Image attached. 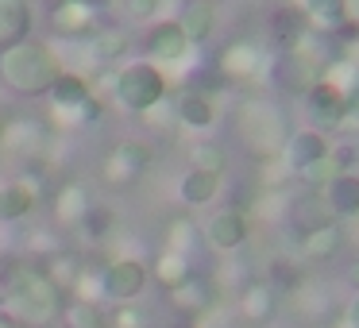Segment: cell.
I'll list each match as a JSON object with an SVG mask.
<instances>
[{"label": "cell", "mask_w": 359, "mask_h": 328, "mask_svg": "<svg viewBox=\"0 0 359 328\" xmlns=\"http://www.w3.org/2000/svg\"><path fill=\"white\" fill-rule=\"evenodd\" d=\"M43 274H47V278L55 282L58 289H70V286H78V278L86 274V266H81V259H78V255H70V251H58V255L50 259V266H47Z\"/></svg>", "instance_id": "obj_28"}, {"label": "cell", "mask_w": 359, "mask_h": 328, "mask_svg": "<svg viewBox=\"0 0 359 328\" xmlns=\"http://www.w3.org/2000/svg\"><path fill=\"white\" fill-rule=\"evenodd\" d=\"M340 243H344L340 224L328 220V224H320V228L302 232V259H309V263H328V259L340 251Z\"/></svg>", "instance_id": "obj_17"}, {"label": "cell", "mask_w": 359, "mask_h": 328, "mask_svg": "<svg viewBox=\"0 0 359 328\" xmlns=\"http://www.w3.org/2000/svg\"><path fill=\"white\" fill-rule=\"evenodd\" d=\"M182 328H201V324H182Z\"/></svg>", "instance_id": "obj_43"}, {"label": "cell", "mask_w": 359, "mask_h": 328, "mask_svg": "<svg viewBox=\"0 0 359 328\" xmlns=\"http://www.w3.org/2000/svg\"><path fill=\"white\" fill-rule=\"evenodd\" d=\"M27 247H35V251H58V243H55V235H50V232H35V235H27Z\"/></svg>", "instance_id": "obj_38"}, {"label": "cell", "mask_w": 359, "mask_h": 328, "mask_svg": "<svg viewBox=\"0 0 359 328\" xmlns=\"http://www.w3.org/2000/svg\"><path fill=\"white\" fill-rule=\"evenodd\" d=\"M112 220H116V217H112V209H104V205H93V209L81 217L78 228L89 235V240H104V235L112 232Z\"/></svg>", "instance_id": "obj_33"}, {"label": "cell", "mask_w": 359, "mask_h": 328, "mask_svg": "<svg viewBox=\"0 0 359 328\" xmlns=\"http://www.w3.org/2000/svg\"><path fill=\"white\" fill-rule=\"evenodd\" d=\"M124 12H128V20H135V24H147V20H155L158 0H124Z\"/></svg>", "instance_id": "obj_35"}, {"label": "cell", "mask_w": 359, "mask_h": 328, "mask_svg": "<svg viewBox=\"0 0 359 328\" xmlns=\"http://www.w3.org/2000/svg\"><path fill=\"white\" fill-rule=\"evenodd\" d=\"M89 209H93V197H89V189L78 186V182H70V186H62L55 193V220L62 228H78Z\"/></svg>", "instance_id": "obj_18"}, {"label": "cell", "mask_w": 359, "mask_h": 328, "mask_svg": "<svg viewBox=\"0 0 359 328\" xmlns=\"http://www.w3.org/2000/svg\"><path fill=\"white\" fill-rule=\"evenodd\" d=\"M124 50H128L124 27H97V32L89 35V55H93L97 62H116V58H124Z\"/></svg>", "instance_id": "obj_25"}, {"label": "cell", "mask_w": 359, "mask_h": 328, "mask_svg": "<svg viewBox=\"0 0 359 328\" xmlns=\"http://www.w3.org/2000/svg\"><path fill=\"white\" fill-rule=\"evenodd\" d=\"M305 97H309V120L317 124V132L320 128H340V120L348 116V97H344L332 81L317 78Z\"/></svg>", "instance_id": "obj_8"}, {"label": "cell", "mask_w": 359, "mask_h": 328, "mask_svg": "<svg viewBox=\"0 0 359 328\" xmlns=\"http://www.w3.org/2000/svg\"><path fill=\"white\" fill-rule=\"evenodd\" d=\"M66 328H109V317L97 301H70L66 305Z\"/></svg>", "instance_id": "obj_32"}, {"label": "cell", "mask_w": 359, "mask_h": 328, "mask_svg": "<svg viewBox=\"0 0 359 328\" xmlns=\"http://www.w3.org/2000/svg\"><path fill=\"white\" fill-rule=\"evenodd\" d=\"M58 74H62V62H58V55L47 43L24 39V43H16V47L0 50V81L8 89H16V93H24V97L47 93Z\"/></svg>", "instance_id": "obj_2"}, {"label": "cell", "mask_w": 359, "mask_h": 328, "mask_svg": "<svg viewBox=\"0 0 359 328\" xmlns=\"http://www.w3.org/2000/svg\"><path fill=\"white\" fill-rule=\"evenodd\" d=\"M189 163H194V170L220 178V174H224V166H228V155H224V147H220V143H194Z\"/></svg>", "instance_id": "obj_31"}, {"label": "cell", "mask_w": 359, "mask_h": 328, "mask_svg": "<svg viewBox=\"0 0 359 328\" xmlns=\"http://www.w3.org/2000/svg\"><path fill=\"white\" fill-rule=\"evenodd\" d=\"M271 39L278 43L282 50H290V47H297V43L309 39V16H305L302 4H282V8H274Z\"/></svg>", "instance_id": "obj_11"}, {"label": "cell", "mask_w": 359, "mask_h": 328, "mask_svg": "<svg viewBox=\"0 0 359 328\" xmlns=\"http://www.w3.org/2000/svg\"><path fill=\"white\" fill-rule=\"evenodd\" d=\"M336 328H359V294L351 297V305L344 309V320H340Z\"/></svg>", "instance_id": "obj_39"}, {"label": "cell", "mask_w": 359, "mask_h": 328, "mask_svg": "<svg viewBox=\"0 0 359 328\" xmlns=\"http://www.w3.org/2000/svg\"><path fill=\"white\" fill-rule=\"evenodd\" d=\"M328 151H332V147H328L325 132H317V128H302V132H290L286 147H282V158H286V166L294 174H302L305 166L320 163Z\"/></svg>", "instance_id": "obj_10"}, {"label": "cell", "mask_w": 359, "mask_h": 328, "mask_svg": "<svg viewBox=\"0 0 359 328\" xmlns=\"http://www.w3.org/2000/svg\"><path fill=\"white\" fill-rule=\"evenodd\" d=\"M101 101H97V93L93 97H86V101L78 104V109H74V120H78V124H97V120H101ZM58 116H62V112H58Z\"/></svg>", "instance_id": "obj_36"}, {"label": "cell", "mask_w": 359, "mask_h": 328, "mask_svg": "<svg viewBox=\"0 0 359 328\" xmlns=\"http://www.w3.org/2000/svg\"><path fill=\"white\" fill-rule=\"evenodd\" d=\"M189 274H194V271H189V259H186V255H178V251H166V255L155 263V278L163 282V286L170 289V294L189 278Z\"/></svg>", "instance_id": "obj_30"}, {"label": "cell", "mask_w": 359, "mask_h": 328, "mask_svg": "<svg viewBox=\"0 0 359 328\" xmlns=\"http://www.w3.org/2000/svg\"><path fill=\"white\" fill-rule=\"evenodd\" d=\"M178 27H182L189 47H194V43H205L217 32V4H212V0H194V4H186L182 16H178Z\"/></svg>", "instance_id": "obj_16"}, {"label": "cell", "mask_w": 359, "mask_h": 328, "mask_svg": "<svg viewBox=\"0 0 359 328\" xmlns=\"http://www.w3.org/2000/svg\"><path fill=\"white\" fill-rule=\"evenodd\" d=\"M302 4L305 16H309V27H320V32H351V12L348 0H294Z\"/></svg>", "instance_id": "obj_14"}, {"label": "cell", "mask_w": 359, "mask_h": 328, "mask_svg": "<svg viewBox=\"0 0 359 328\" xmlns=\"http://www.w3.org/2000/svg\"><path fill=\"white\" fill-rule=\"evenodd\" d=\"M271 81L278 93H309V86L317 81V62H313L309 47L297 43V47L282 50L278 58L271 62Z\"/></svg>", "instance_id": "obj_5"}, {"label": "cell", "mask_w": 359, "mask_h": 328, "mask_svg": "<svg viewBox=\"0 0 359 328\" xmlns=\"http://www.w3.org/2000/svg\"><path fill=\"white\" fill-rule=\"evenodd\" d=\"M0 309L16 317L24 328H47L62 317V289L47 278L43 271L16 263H0Z\"/></svg>", "instance_id": "obj_1"}, {"label": "cell", "mask_w": 359, "mask_h": 328, "mask_svg": "<svg viewBox=\"0 0 359 328\" xmlns=\"http://www.w3.org/2000/svg\"><path fill=\"white\" fill-rule=\"evenodd\" d=\"M189 243H194V224H189V220H174L166 247H170V251H178V255H186V251H189Z\"/></svg>", "instance_id": "obj_34"}, {"label": "cell", "mask_w": 359, "mask_h": 328, "mask_svg": "<svg viewBox=\"0 0 359 328\" xmlns=\"http://www.w3.org/2000/svg\"><path fill=\"white\" fill-rule=\"evenodd\" d=\"M8 139V124H4V116H0V143Z\"/></svg>", "instance_id": "obj_42"}, {"label": "cell", "mask_w": 359, "mask_h": 328, "mask_svg": "<svg viewBox=\"0 0 359 328\" xmlns=\"http://www.w3.org/2000/svg\"><path fill=\"white\" fill-rule=\"evenodd\" d=\"M220 74L224 78H236V81H243V78H255L259 70H263V55H259L251 43H232V47L220 55Z\"/></svg>", "instance_id": "obj_19"}, {"label": "cell", "mask_w": 359, "mask_h": 328, "mask_svg": "<svg viewBox=\"0 0 359 328\" xmlns=\"http://www.w3.org/2000/svg\"><path fill=\"white\" fill-rule=\"evenodd\" d=\"M217 189H220V178L201 174V170L182 174V182H178V197H182L186 205H209L212 197H217Z\"/></svg>", "instance_id": "obj_27"}, {"label": "cell", "mask_w": 359, "mask_h": 328, "mask_svg": "<svg viewBox=\"0 0 359 328\" xmlns=\"http://www.w3.org/2000/svg\"><path fill=\"white\" fill-rule=\"evenodd\" d=\"M0 328H24V324H20V320H16V317H8V313L0 309Z\"/></svg>", "instance_id": "obj_41"}, {"label": "cell", "mask_w": 359, "mask_h": 328, "mask_svg": "<svg viewBox=\"0 0 359 328\" xmlns=\"http://www.w3.org/2000/svg\"><path fill=\"white\" fill-rule=\"evenodd\" d=\"M147 163H151V147H147V143L124 139V143L112 147L109 163H104V178L116 182V186H120V182H132V178H140V174L147 170Z\"/></svg>", "instance_id": "obj_9"}, {"label": "cell", "mask_w": 359, "mask_h": 328, "mask_svg": "<svg viewBox=\"0 0 359 328\" xmlns=\"http://www.w3.org/2000/svg\"><path fill=\"white\" fill-rule=\"evenodd\" d=\"M116 328H143V313L140 309H120L116 313Z\"/></svg>", "instance_id": "obj_37"}, {"label": "cell", "mask_w": 359, "mask_h": 328, "mask_svg": "<svg viewBox=\"0 0 359 328\" xmlns=\"http://www.w3.org/2000/svg\"><path fill=\"white\" fill-rule=\"evenodd\" d=\"M248 235H251V212L240 209V205L217 209V217H209V224H205V240L217 251H236Z\"/></svg>", "instance_id": "obj_7"}, {"label": "cell", "mask_w": 359, "mask_h": 328, "mask_svg": "<svg viewBox=\"0 0 359 328\" xmlns=\"http://www.w3.org/2000/svg\"><path fill=\"white\" fill-rule=\"evenodd\" d=\"M74 4H81V8H89V12H101V8H109L112 0H74Z\"/></svg>", "instance_id": "obj_40"}, {"label": "cell", "mask_w": 359, "mask_h": 328, "mask_svg": "<svg viewBox=\"0 0 359 328\" xmlns=\"http://www.w3.org/2000/svg\"><path fill=\"white\" fill-rule=\"evenodd\" d=\"M174 301L189 313H201V309H209V301H212V286L205 278H197V274H189V278L174 289Z\"/></svg>", "instance_id": "obj_29"}, {"label": "cell", "mask_w": 359, "mask_h": 328, "mask_svg": "<svg viewBox=\"0 0 359 328\" xmlns=\"http://www.w3.org/2000/svg\"><path fill=\"white\" fill-rule=\"evenodd\" d=\"M50 20H55V27L62 35H93V20L97 12L81 8V4H74V0H62V4H55V12H50Z\"/></svg>", "instance_id": "obj_24"}, {"label": "cell", "mask_w": 359, "mask_h": 328, "mask_svg": "<svg viewBox=\"0 0 359 328\" xmlns=\"http://www.w3.org/2000/svg\"><path fill=\"white\" fill-rule=\"evenodd\" d=\"M236 132H240V143L248 147V155L259 158V163L278 158L282 147H286V139H290L282 109L271 101H263V97H251V101L240 104V112H236Z\"/></svg>", "instance_id": "obj_3"}, {"label": "cell", "mask_w": 359, "mask_h": 328, "mask_svg": "<svg viewBox=\"0 0 359 328\" xmlns=\"http://www.w3.org/2000/svg\"><path fill=\"white\" fill-rule=\"evenodd\" d=\"M351 274H355V282H359V266H355V271H351Z\"/></svg>", "instance_id": "obj_44"}, {"label": "cell", "mask_w": 359, "mask_h": 328, "mask_svg": "<svg viewBox=\"0 0 359 328\" xmlns=\"http://www.w3.org/2000/svg\"><path fill=\"white\" fill-rule=\"evenodd\" d=\"M178 124L186 128V132H209V128L217 124V104L205 93H186L178 101Z\"/></svg>", "instance_id": "obj_23"}, {"label": "cell", "mask_w": 359, "mask_h": 328, "mask_svg": "<svg viewBox=\"0 0 359 328\" xmlns=\"http://www.w3.org/2000/svg\"><path fill=\"white\" fill-rule=\"evenodd\" d=\"M274 305H278V297H274V286H266V282H259V286H248V294L240 297L243 320H255V324L271 320Z\"/></svg>", "instance_id": "obj_26"}, {"label": "cell", "mask_w": 359, "mask_h": 328, "mask_svg": "<svg viewBox=\"0 0 359 328\" xmlns=\"http://www.w3.org/2000/svg\"><path fill=\"white\" fill-rule=\"evenodd\" d=\"M147 50L158 62H178V58H186L189 43H186V35H182L178 20H158L147 32Z\"/></svg>", "instance_id": "obj_12"}, {"label": "cell", "mask_w": 359, "mask_h": 328, "mask_svg": "<svg viewBox=\"0 0 359 328\" xmlns=\"http://www.w3.org/2000/svg\"><path fill=\"white\" fill-rule=\"evenodd\" d=\"M32 39V8L27 0H0V50Z\"/></svg>", "instance_id": "obj_13"}, {"label": "cell", "mask_w": 359, "mask_h": 328, "mask_svg": "<svg viewBox=\"0 0 359 328\" xmlns=\"http://www.w3.org/2000/svg\"><path fill=\"white\" fill-rule=\"evenodd\" d=\"M147 289V266L140 259H116L101 271V294L112 297V301H132Z\"/></svg>", "instance_id": "obj_6"}, {"label": "cell", "mask_w": 359, "mask_h": 328, "mask_svg": "<svg viewBox=\"0 0 359 328\" xmlns=\"http://www.w3.org/2000/svg\"><path fill=\"white\" fill-rule=\"evenodd\" d=\"M35 209V182H8L0 186V224L24 220Z\"/></svg>", "instance_id": "obj_20"}, {"label": "cell", "mask_w": 359, "mask_h": 328, "mask_svg": "<svg viewBox=\"0 0 359 328\" xmlns=\"http://www.w3.org/2000/svg\"><path fill=\"white\" fill-rule=\"evenodd\" d=\"M351 163H355V151H351V147H336V151H328L320 163L305 166L297 178H302L305 186H313V189H328L336 178H340V174H348Z\"/></svg>", "instance_id": "obj_15"}, {"label": "cell", "mask_w": 359, "mask_h": 328, "mask_svg": "<svg viewBox=\"0 0 359 328\" xmlns=\"http://www.w3.org/2000/svg\"><path fill=\"white\" fill-rule=\"evenodd\" d=\"M47 93H50V101H55V109H58V112H74L81 101H86V97H93V86H89V81L81 78V74L62 70V74L55 78V86L47 89Z\"/></svg>", "instance_id": "obj_21"}, {"label": "cell", "mask_w": 359, "mask_h": 328, "mask_svg": "<svg viewBox=\"0 0 359 328\" xmlns=\"http://www.w3.org/2000/svg\"><path fill=\"white\" fill-rule=\"evenodd\" d=\"M166 74L151 62L124 66L120 74H112V97L116 104H124L128 112H151L155 104L166 101Z\"/></svg>", "instance_id": "obj_4"}, {"label": "cell", "mask_w": 359, "mask_h": 328, "mask_svg": "<svg viewBox=\"0 0 359 328\" xmlns=\"http://www.w3.org/2000/svg\"><path fill=\"white\" fill-rule=\"evenodd\" d=\"M325 205L332 217H359V174H340L325 189Z\"/></svg>", "instance_id": "obj_22"}]
</instances>
